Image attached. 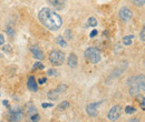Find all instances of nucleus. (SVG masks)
<instances>
[{
	"label": "nucleus",
	"instance_id": "nucleus-8",
	"mask_svg": "<svg viewBox=\"0 0 145 122\" xmlns=\"http://www.w3.org/2000/svg\"><path fill=\"white\" fill-rule=\"evenodd\" d=\"M100 104V102H94V103H89L86 108V112L88 113V116L90 117H96L97 116V106Z\"/></svg>",
	"mask_w": 145,
	"mask_h": 122
},
{
	"label": "nucleus",
	"instance_id": "nucleus-24",
	"mask_svg": "<svg viewBox=\"0 0 145 122\" xmlns=\"http://www.w3.org/2000/svg\"><path fill=\"white\" fill-rule=\"evenodd\" d=\"M39 119H40V117L38 116L37 113H36V114H33V116L30 117V120H31V121H39Z\"/></svg>",
	"mask_w": 145,
	"mask_h": 122
},
{
	"label": "nucleus",
	"instance_id": "nucleus-11",
	"mask_svg": "<svg viewBox=\"0 0 145 122\" xmlns=\"http://www.w3.org/2000/svg\"><path fill=\"white\" fill-rule=\"evenodd\" d=\"M67 63L70 68H76L77 67V57L75 53H70L68 59H67Z\"/></svg>",
	"mask_w": 145,
	"mask_h": 122
},
{
	"label": "nucleus",
	"instance_id": "nucleus-31",
	"mask_svg": "<svg viewBox=\"0 0 145 122\" xmlns=\"http://www.w3.org/2000/svg\"><path fill=\"white\" fill-rule=\"evenodd\" d=\"M41 107H42V108H51L52 104H50V103H42Z\"/></svg>",
	"mask_w": 145,
	"mask_h": 122
},
{
	"label": "nucleus",
	"instance_id": "nucleus-21",
	"mask_svg": "<svg viewBox=\"0 0 145 122\" xmlns=\"http://www.w3.org/2000/svg\"><path fill=\"white\" fill-rule=\"evenodd\" d=\"M34 69H44L45 68V65L42 64V63H40V62H36V63L34 64V67H33Z\"/></svg>",
	"mask_w": 145,
	"mask_h": 122
},
{
	"label": "nucleus",
	"instance_id": "nucleus-30",
	"mask_svg": "<svg viewBox=\"0 0 145 122\" xmlns=\"http://www.w3.org/2000/svg\"><path fill=\"white\" fill-rule=\"evenodd\" d=\"M141 108H142L143 110H145V98H143L142 101H141Z\"/></svg>",
	"mask_w": 145,
	"mask_h": 122
},
{
	"label": "nucleus",
	"instance_id": "nucleus-26",
	"mask_svg": "<svg viewBox=\"0 0 145 122\" xmlns=\"http://www.w3.org/2000/svg\"><path fill=\"white\" fill-rule=\"evenodd\" d=\"M65 34H66V39H67V40H70V39H72V33H70L69 30H66Z\"/></svg>",
	"mask_w": 145,
	"mask_h": 122
},
{
	"label": "nucleus",
	"instance_id": "nucleus-22",
	"mask_svg": "<svg viewBox=\"0 0 145 122\" xmlns=\"http://www.w3.org/2000/svg\"><path fill=\"white\" fill-rule=\"evenodd\" d=\"M56 74H57V72H56V70H54V69H49L48 72H47L48 77H52V76H56Z\"/></svg>",
	"mask_w": 145,
	"mask_h": 122
},
{
	"label": "nucleus",
	"instance_id": "nucleus-13",
	"mask_svg": "<svg viewBox=\"0 0 145 122\" xmlns=\"http://www.w3.org/2000/svg\"><path fill=\"white\" fill-rule=\"evenodd\" d=\"M48 2L51 3V5L54 6L55 8H57V9H62L63 6H64V3L60 1V0H48Z\"/></svg>",
	"mask_w": 145,
	"mask_h": 122
},
{
	"label": "nucleus",
	"instance_id": "nucleus-6",
	"mask_svg": "<svg viewBox=\"0 0 145 122\" xmlns=\"http://www.w3.org/2000/svg\"><path fill=\"white\" fill-rule=\"evenodd\" d=\"M133 17V12L132 10L129 8H127V7H123V8L119 10V18L123 22H128L131 19H132Z\"/></svg>",
	"mask_w": 145,
	"mask_h": 122
},
{
	"label": "nucleus",
	"instance_id": "nucleus-9",
	"mask_svg": "<svg viewBox=\"0 0 145 122\" xmlns=\"http://www.w3.org/2000/svg\"><path fill=\"white\" fill-rule=\"evenodd\" d=\"M30 51H31V53H33V55H34V58H35V59L41 60V59L44 58V53H42V51L39 49V47L33 46V47L30 48Z\"/></svg>",
	"mask_w": 145,
	"mask_h": 122
},
{
	"label": "nucleus",
	"instance_id": "nucleus-28",
	"mask_svg": "<svg viewBox=\"0 0 145 122\" xmlns=\"http://www.w3.org/2000/svg\"><path fill=\"white\" fill-rule=\"evenodd\" d=\"M28 112H29V113H36L37 111H36V109H35V107H33V106H30V108H29V110H28Z\"/></svg>",
	"mask_w": 145,
	"mask_h": 122
},
{
	"label": "nucleus",
	"instance_id": "nucleus-16",
	"mask_svg": "<svg viewBox=\"0 0 145 122\" xmlns=\"http://www.w3.org/2000/svg\"><path fill=\"white\" fill-rule=\"evenodd\" d=\"M87 23H88V26H90V27H96L97 26V20L95 19L94 17H90V18L88 19Z\"/></svg>",
	"mask_w": 145,
	"mask_h": 122
},
{
	"label": "nucleus",
	"instance_id": "nucleus-12",
	"mask_svg": "<svg viewBox=\"0 0 145 122\" xmlns=\"http://www.w3.org/2000/svg\"><path fill=\"white\" fill-rule=\"evenodd\" d=\"M59 95H60V92H59L58 90L56 89V90H51V91H49L47 96H48L49 99H51V100H56V99H57V98L59 97Z\"/></svg>",
	"mask_w": 145,
	"mask_h": 122
},
{
	"label": "nucleus",
	"instance_id": "nucleus-20",
	"mask_svg": "<svg viewBox=\"0 0 145 122\" xmlns=\"http://www.w3.org/2000/svg\"><path fill=\"white\" fill-rule=\"evenodd\" d=\"M140 39L145 42V24H144V27H143L142 31H141V32H140Z\"/></svg>",
	"mask_w": 145,
	"mask_h": 122
},
{
	"label": "nucleus",
	"instance_id": "nucleus-2",
	"mask_svg": "<svg viewBox=\"0 0 145 122\" xmlns=\"http://www.w3.org/2000/svg\"><path fill=\"white\" fill-rule=\"evenodd\" d=\"M127 86L129 89V95L132 97H137L145 91V76L139 74L135 77H131L127 80Z\"/></svg>",
	"mask_w": 145,
	"mask_h": 122
},
{
	"label": "nucleus",
	"instance_id": "nucleus-3",
	"mask_svg": "<svg viewBox=\"0 0 145 122\" xmlns=\"http://www.w3.org/2000/svg\"><path fill=\"white\" fill-rule=\"evenodd\" d=\"M85 58H86V60L88 62H90V63H98V62L101 61V51L98 50L97 48H88L85 50Z\"/></svg>",
	"mask_w": 145,
	"mask_h": 122
},
{
	"label": "nucleus",
	"instance_id": "nucleus-15",
	"mask_svg": "<svg viewBox=\"0 0 145 122\" xmlns=\"http://www.w3.org/2000/svg\"><path fill=\"white\" fill-rule=\"evenodd\" d=\"M56 42H57L59 46L63 47V48L67 47V42H66V40L64 39L63 37H57V38H56Z\"/></svg>",
	"mask_w": 145,
	"mask_h": 122
},
{
	"label": "nucleus",
	"instance_id": "nucleus-23",
	"mask_svg": "<svg viewBox=\"0 0 145 122\" xmlns=\"http://www.w3.org/2000/svg\"><path fill=\"white\" fill-rule=\"evenodd\" d=\"M6 32H7V34H8V36H10V37H13V34H15V32H13V30L11 29V28H7V29H6Z\"/></svg>",
	"mask_w": 145,
	"mask_h": 122
},
{
	"label": "nucleus",
	"instance_id": "nucleus-29",
	"mask_svg": "<svg viewBox=\"0 0 145 122\" xmlns=\"http://www.w3.org/2000/svg\"><path fill=\"white\" fill-rule=\"evenodd\" d=\"M97 33H98V31H97V30H93V31L90 32V34H89V37H90V38H94Z\"/></svg>",
	"mask_w": 145,
	"mask_h": 122
},
{
	"label": "nucleus",
	"instance_id": "nucleus-7",
	"mask_svg": "<svg viewBox=\"0 0 145 122\" xmlns=\"http://www.w3.org/2000/svg\"><path fill=\"white\" fill-rule=\"evenodd\" d=\"M10 121H20L21 118H22V110H21L20 107H16L9 111Z\"/></svg>",
	"mask_w": 145,
	"mask_h": 122
},
{
	"label": "nucleus",
	"instance_id": "nucleus-25",
	"mask_svg": "<svg viewBox=\"0 0 145 122\" xmlns=\"http://www.w3.org/2000/svg\"><path fill=\"white\" fill-rule=\"evenodd\" d=\"M67 89V86H65V85H60V86H59L58 87V88H57V90H58V91L59 92H64V91H65V90Z\"/></svg>",
	"mask_w": 145,
	"mask_h": 122
},
{
	"label": "nucleus",
	"instance_id": "nucleus-17",
	"mask_svg": "<svg viewBox=\"0 0 145 122\" xmlns=\"http://www.w3.org/2000/svg\"><path fill=\"white\" fill-rule=\"evenodd\" d=\"M68 108H69V103L67 102V101H64V102H62V103L58 106V109L60 110V111H62V110H66V109H68Z\"/></svg>",
	"mask_w": 145,
	"mask_h": 122
},
{
	"label": "nucleus",
	"instance_id": "nucleus-33",
	"mask_svg": "<svg viewBox=\"0 0 145 122\" xmlns=\"http://www.w3.org/2000/svg\"><path fill=\"white\" fill-rule=\"evenodd\" d=\"M3 104H5V106H8V101H3Z\"/></svg>",
	"mask_w": 145,
	"mask_h": 122
},
{
	"label": "nucleus",
	"instance_id": "nucleus-32",
	"mask_svg": "<svg viewBox=\"0 0 145 122\" xmlns=\"http://www.w3.org/2000/svg\"><path fill=\"white\" fill-rule=\"evenodd\" d=\"M3 43H5V38H3L2 34H0V46H2Z\"/></svg>",
	"mask_w": 145,
	"mask_h": 122
},
{
	"label": "nucleus",
	"instance_id": "nucleus-4",
	"mask_svg": "<svg viewBox=\"0 0 145 122\" xmlns=\"http://www.w3.org/2000/svg\"><path fill=\"white\" fill-rule=\"evenodd\" d=\"M49 61L54 65H62L65 61V54L60 50H52L49 53Z\"/></svg>",
	"mask_w": 145,
	"mask_h": 122
},
{
	"label": "nucleus",
	"instance_id": "nucleus-27",
	"mask_svg": "<svg viewBox=\"0 0 145 122\" xmlns=\"http://www.w3.org/2000/svg\"><path fill=\"white\" fill-rule=\"evenodd\" d=\"M46 81H47V79L46 78H40L39 80H38V83H39V85H45Z\"/></svg>",
	"mask_w": 145,
	"mask_h": 122
},
{
	"label": "nucleus",
	"instance_id": "nucleus-18",
	"mask_svg": "<svg viewBox=\"0 0 145 122\" xmlns=\"http://www.w3.org/2000/svg\"><path fill=\"white\" fill-rule=\"evenodd\" d=\"M133 5H135L137 7H142L145 5V0H131Z\"/></svg>",
	"mask_w": 145,
	"mask_h": 122
},
{
	"label": "nucleus",
	"instance_id": "nucleus-5",
	"mask_svg": "<svg viewBox=\"0 0 145 122\" xmlns=\"http://www.w3.org/2000/svg\"><path fill=\"white\" fill-rule=\"evenodd\" d=\"M121 117V108L118 106H114L111 108V110L108 111L107 113V118L109 121H116L119 119Z\"/></svg>",
	"mask_w": 145,
	"mask_h": 122
},
{
	"label": "nucleus",
	"instance_id": "nucleus-10",
	"mask_svg": "<svg viewBox=\"0 0 145 122\" xmlns=\"http://www.w3.org/2000/svg\"><path fill=\"white\" fill-rule=\"evenodd\" d=\"M27 87H28V89H29L30 91H33V92H36L37 90H38V87H37L36 80H35V78H34L33 76H31V77H29V78H28Z\"/></svg>",
	"mask_w": 145,
	"mask_h": 122
},
{
	"label": "nucleus",
	"instance_id": "nucleus-1",
	"mask_svg": "<svg viewBox=\"0 0 145 122\" xmlns=\"http://www.w3.org/2000/svg\"><path fill=\"white\" fill-rule=\"evenodd\" d=\"M39 21L47 28V29L51 31H56L62 27L63 24V19L58 13L54 12L51 9L49 8H42L39 11L38 15Z\"/></svg>",
	"mask_w": 145,
	"mask_h": 122
},
{
	"label": "nucleus",
	"instance_id": "nucleus-19",
	"mask_svg": "<svg viewBox=\"0 0 145 122\" xmlns=\"http://www.w3.org/2000/svg\"><path fill=\"white\" fill-rule=\"evenodd\" d=\"M125 112L127 114H132L135 112V108H133V107H126L125 108Z\"/></svg>",
	"mask_w": 145,
	"mask_h": 122
},
{
	"label": "nucleus",
	"instance_id": "nucleus-14",
	"mask_svg": "<svg viewBox=\"0 0 145 122\" xmlns=\"http://www.w3.org/2000/svg\"><path fill=\"white\" fill-rule=\"evenodd\" d=\"M133 38H134V36H125V37H123V43H124V46H131V44H132Z\"/></svg>",
	"mask_w": 145,
	"mask_h": 122
}]
</instances>
